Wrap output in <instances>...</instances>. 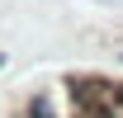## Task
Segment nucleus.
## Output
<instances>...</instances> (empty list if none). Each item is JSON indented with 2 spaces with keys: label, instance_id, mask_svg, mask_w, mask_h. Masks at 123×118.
<instances>
[{
  "label": "nucleus",
  "instance_id": "f257e3e1",
  "mask_svg": "<svg viewBox=\"0 0 123 118\" xmlns=\"http://www.w3.org/2000/svg\"><path fill=\"white\" fill-rule=\"evenodd\" d=\"M14 118H62V113H57V104H52V94H43V90H38V94H29V99L19 104Z\"/></svg>",
  "mask_w": 123,
  "mask_h": 118
},
{
  "label": "nucleus",
  "instance_id": "f03ea898",
  "mask_svg": "<svg viewBox=\"0 0 123 118\" xmlns=\"http://www.w3.org/2000/svg\"><path fill=\"white\" fill-rule=\"evenodd\" d=\"M0 71H5V52H0Z\"/></svg>",
  "mask_w": 123,
  "mask_h": 118
}]
</instances>
